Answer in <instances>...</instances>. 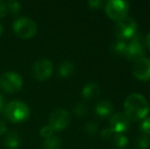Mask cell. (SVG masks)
<instances>
[{"label":"cell","instance_id":"obj_9","mask_svg":"<svg viewBox=\"0 0 150 149\" xmlns=\"http://www.w3.org/2000/svg\"><path fill=\"white\" fill-rule=\"evenodd\" d=\"M145 50L142 42L140 40L139 35L135 34L134 36L131 38V41L127 43L126 52H125V57H127L130 60H135L141 57H144Z\"/></svg>","mask_w":150,"mask_h":149},{"label":"cell","instance_id":"obj_26","mask_svg":"<svg viewBox=\"0 0 150 149\" xmlns=\"http://www.w3.org/2000/svg\"><path fill=\"white\" fill-rule=\"evenodd\" d=\"M112 133H113V132L111 131L110 128H106V129H103L102 131H101L100 137L102 138V139H104V140H107V139H109L111 136H112Z\"/></svg>","mask_w":150,"mask_h":149},{"label":"cell","instance_id":"obj_24","mask_svg":"<svg viewBox=\"0 0 150 149\" xmlns=\"http://www.w3.org/2000/svg\"><path fill=\"white\" fill-rule=\"evenodd\" d=\"M53 134H54L53 129H52L49 125L44 126V127H42L41 130H40V135H41V137H43L44 139H47V138L52 137Z\"/></svg>","mask_w":150,"mask_h":149},{"label":"cell","instance_id":"obj_5","mask_svg":"<svg viewBox=\"0 0 150 149\" xmlns=\"http://www.w3.org/2000/svg\"><path fill=\"white\" fill-rule=\"evenodd\" d=\"M137 32V24L132 18L125 16L117 20L115 26V34L120 40L131 39Z\"/></svg>","mask_w":150,"mask_h":149},{"label":"cell","instance_id":"obj_18","mask_svg":"<svg viewBox=\"0 0 150 149\" xmlns=\"http://www.w3.org/2000/svg\"><path fill=\"white\" fill-rule=\"evenodd\" d=\"M134 143H135V146L138 149H147L150 146V137L142 134V135L135 138Z\"/></svg>","mask_w":150,"mask_h":149},{"label":"cell","instance_id":"obj_23","mask_svg":"<svg viewBox=\"0 0 150 149\" xmlns=\"http://www.w3.org/2000/svg\"><path fill=\"white\" fill-rule=\"evenodd\" d=\"M140 130L144 135L150 136V117L143 119L140 124Z\"/></svg>","mask_w":150,"mask_h":149},{"label":"cell","instance_id":"obj_28","mask_svg":"<svg viewBox=\"0 0 150 149\" xmlns=\"http://www.w3.org/2000/svg\"><path fill=\"white\" fill-rule=\"evenodd\" d=\"M7 131V128H6V125L4 124V121H0V136L3 135V134L6 133Z\"/></svg>","mask_w":150,"mask_h":149},{"label":"cell","instance_id":"obj_11","mask_svg":"<svg viewBox=\"0 0 150 149\" xmlns=\"http://www.w3.org/2000/svg\"><path fill=\"white\" fill-rule=\"evenodd\" d=\"M111 131L117 134H122L128 131L130 128V119L124 113H115L110 117V127Z\"/></svg>","mask_w":150,"mask_h":149},{"label":"cell","instance_id":"obj_30","mask_svg":"<svg viewBox=\"0 0 150 149\" xmlns=\"http://www.w3.org/2000/svg\"><path fill=\"white\" fill-rule=\"evenodd\" d=\"M2 106H3V97H2V95L0 94V110H1Z\"/></svg>","mask_w":150,"mask_h":149},{"label":"cell","instance_id":"obj_17","mask_svg":"<svg viewBox=\"0 0 150 149\" xmlns=\"http://www.w3.org/2000/svg\"><path fill=\"white\" fill-rule=\"evenodd\" d=\"M129 144V140L122 134H115L112 140V145L115 149H126L127 145Z\"/></svg>","mask_w":150,"mask_h":149},{"label":"cell","instance_id":"obj_31","mask_svg":"<svg viewBox=\"0 0 150 149\" xmlns=\"http://www.w3.org/2000/svg\"><path fill=\"white\" fill-rule=\"evenodd\" d=\"M2 31H3V28H2V25L0 24V37H1V35H2Z\"/></svg>","mask_w":150,"mask_h":149},{"label":"cell","instance_id":"obj_3","mask_svg":"<svg viewBox=\"0 0 150 149\" xmlns=\"http://www.w3.org/2000/svg\"><path fill=\"white\" fill-rule=\"evenodd\" d=\"M13 32L21 39H31L37 34V25L32 18L27 16L18 18L12 24Z\"/></svg>","mask_w":150,"mask_h":149},{"label":"cell","instance_id":"obj_21","mask_svg":"<svg viewBox=\"0 0 150 149\" xmlns=\"http://www.w3.org/2000/svg\"><path fill=\"white\" fill-rule=\"evenodd\" d=\"M87 112H88V107L85 103H78L74 107V114L78 117H85L87 114Z\"/></svg>","mask_w":150,"mask_h":149},{"label":"cell","instance_id":"obj_15","mask_svg":"<svg viewBox=\"0 0 150 149\" xmlns=\"http://www.w3.org/2000/svg\"><path fill=\"white\" fill-rule=\"evenodd\" d=\"M75 72V66L74 64H71V61H63L62 64H60V66H58V75L61 78H69Z\"/></svg>","mask_w":150,"mask_h":149},{"label":"cell","instance_id":"obj_16","mask_svg":"<svg viewBox=\"0 0 150 149\" xmlns=\"http://www.w3.org/2000/svg\"><path fill=\"white\" fill-rule=\"evenodd\" d=\"M61 141L58 137L52 136L50 138H47L42 143V149H61Z\"/></svg>","mask_w":150,"mask_h":149},{"label":"cell","instance_id":"obj_19","mask_svg":"<svg viewBox=\"0 0 150 149\" xmlns=\"http://www.w3.org/2000/svg\"><path fill=\"white\" fill-rule=\"evenodd\" d=\"M126 48H127V43L122 40L115 42V43L111 45V51L113 52L117 55H125V52H126Z\"/></svg>","mask_w":150,"mask_h":149},{"label":"cell","instance_id":"obj_27","mask_svg":"<svg viewBox=\"0 0 150 149\" xmlns=\"http://www.w3.org/2000/svg\"><path fill=\"white\" fill-rule=\"evenodd\" d=\"M103 2L100 1V0H90L88 2V5L90 6V8L92 9H97V8H100L102 6Z\"/></svg>","mask_w":150,"mask_h":149},{"label":"cell","instance_id":"obj_8","mask_svg":"<svg viewBox=\"0 0 150 149\" xmlns=\"http://www.w3.org/2000/svg\"><path fill=\"white\" fill-rule=\"evenodd\" d=\"M53 73V64L47 58H41L34 64L32 68L33 77L38 81H45L51 77Z\"/></svg>","mask_w":150,"mask_h":149},{"label":"cell","instance_id":"obj_4","mask_svg":"<svg viewBox=\"0 0 150 149\" xmlns=\"http://www.w3.org/2000/svg\"><path fill=\"white\" fill-rule=\"evenodd\" d=\"M23 87V78L16 72H5L0 76V88L6 93H16Z\"/></svg>","mask_w":150,"mask_h":149},{"label":"cell","instance_id":"obj_13","mask_svg":"<svg viewBox=\"0 0 150 149\" xmlns=\"http://www.w3.org/2000/svg\"><path fill=\"white\" fill-rule=\"evenodd\" d=\"M99 94H100V87L95 82H90L87 85L84 86V88L82 89V95L86 99L96 98L99 96Z\"/></svg>","mask_w":150,"mask_h":149},{"label":"cell","instance_id":"obj_6","mask_svg":"<svg viewBox=\"0 0 150 149\" xmlns=\"http://www.w3.org/2000/svg\"><path fill=\"white\" fill-rule=\"evenodd\" d=\"M71 121V115L67 110L63 108H56L50 113L48 123L54 132L62 131L69 126Z\"/></svg>","mask_w":150,"mask_h":149},{"label":"cell","instance_id":"obj_7","mask_svg":"<svg viewBox=\"0 0 150 149\" xmlns=\"http://www.w3.org/2000/svg\"><path fill=\"white\" fill-rule=\"evenodd\" d=\"M129 3L122 0H110L105 4V12L106 14L115 20H120L125 18L128 13Z\"/></svg>","mask_w":150,"mask_h":149},{"label":"cell","instance_id":"obj_10","mask_svg":"<svg viewBox=\"0 0 150 149\" xmlns=\"http://www.w3.org/2000/svg\"><path fill=\"white\" fill-rule=\"evenodd\" d=\"M132 72L134 77L141 81L150 80V59L147 57H141L135 61Z\"/></svg>","mask_w":150,"mask_h":149},{"label":"cell","instance_id":"obj_29","mask_svg":"<svg viewBox=\"0 0 150 149\" xmlns=\"http://www.w3.org/2000/svg\"><path fill=\"white\" fill-rule=\"evenodd\" d=\"M145 42H146V45H147V47L150 49V32L147 34V36H146V39H145Z\"/></svg>","mask_w":150,"mask_h":149},{"label":"cell","instance_id":"obj_22","mask_svg":"<svg viewBox=\"0 0 150 149\" xmlns=\"http://www.w3.org/2000/svg\"><path fill=\"white\" fill-rule=\"evenodd\" d=\"M84 130H85V132L88 134V135L93 136L97 133V131H98V125H97L95 121H88V123L85 125V127H84Z\"/></svg>","mask_w":150,"mask_h":149},{"label":"cell","instance_id":"obj_1","mask_svg":"<svg viewBox=\"0 0 150 149\" xmlns=\"http://www.w3.org/2000/svg\"><path fill=\"white\" fill-rule=\"evenodd\" d=\"M124 114L130 121H140L146 117L149 112V105L146 98L138 93L130 94L124 102Z\"/></svg>","mask_w":150,"mask_h":149},{"label":"cell","instance_id":"obj_12","mask_svg":"<svg viewBox=\"0 0 150 149\" xmlns=\"http://www.w3.org/2000/svg\"><path fill=\"white\" fill-rule=\"evenodd\" d=\"M94 112L99 117H107L112 113V103L108 100H100L95 105Z\"/></svg>","mask_w":150,"mask_h":149},{"label":"cell","instance_id":"obj_25","mask_svg":"<svg viewBox=\"0 0 150 149\" xmlns=\"http://www.w3.org/2000/svg\"><path fill=\"white\" fill-rule=\"evenodd\" d=\"M8 13V10H7V3L5 1H2L0 0V18H4L6 14Z\"/></svg>","mask_w":150,"mask_h":149},{"label":"cell","instance_id":"obj_2","mask_svg":"<svg viewBox=\"0 0 150 149\" xmlns=\"http://www.w3.org/2000/svg\"><path fill=\"white\" fill-rule=\"evenodd\" d=\"M4 114L9 121L18 124L25 121L30 117V108L25 102L13 100L10 101L4 109Z\"/></svg>","mask_w":150,"mask_h":149},{"label":"cell","instance_id":"obj_14","mask_svg":"<svg viewBox=\"0 0 150 149\" xmlns=\"http://www.w3.org/2000/svg\"><path fill=\"white\" fill-rule=\"evenodd\" d=\"M5 145L8 149H18L21 145V137L16 132L11 131L6 135Z\"/></svg>","mask_w":150,"mask_h":149},{"label":"cell","instance_id":"obj_20","mask_svg":"<svg viewBox=\"0 0 150 149\" xmlns=\"http://www.w3.org/2000/svg\"><path fill=\"white\" fill-rule=\"evenodd\" d=\"M7 3V10L9 13H11L12 16H18V12L21 11V3L18 1H14V0H11V1L6 2Z\"/></svg>","mask_w":150,"mask_h":149}]
</instances>
